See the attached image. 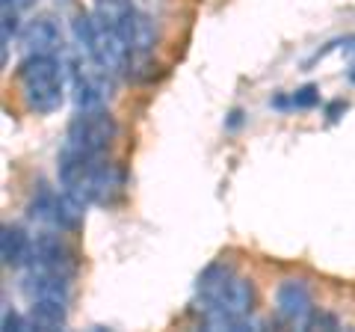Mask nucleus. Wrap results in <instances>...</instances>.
<instances>
[{
	"instance_id": "4468645a",
	"label": "nucleus",
	"mask_w": 355,
	"mask_h": 332,
	"mask_svg": "<svg viewBox=\"0 0 355 332\" xmlns=\"http://www.w3.org/2000/svg\"><path fill=\"white\" fill-rule=\"evenodd\" d=\"M133 13L130 0H95V15L110 27H119Z\"/></svg>"
},
{
	"instance_id": "ddd939ff",
	"label": "nucleus",
	"mask_w": 355,
	"mask_h": 332,
	"mask_svg": "<svg viewBox=\"0 0 355 332\" xmlns=\"http://www.w3.org/2000/svg\"><path fill=\"white\" fill-rule=\"evenodd\" d=\"M86 199L74 196L69 190L57 193V205H53V219L51 223L57 226L60 231H77L83 226V217H86Z\"/></svg>"
},
{
	"instance_id": "a211bd4d",
	"label": "nucleus",
	"mask_w": 355,
	"mask_h": 332,
	"mask_svg": "<svg viewBox=\"0 0 355 332\" xmlns=\"http://www.w3.org/2000/svg\"><path fill=\"white\" fill-rule=\"evenodd\" d=\"M338 45H340V51L347 53V57H355V33H352V36H347V39H340Z\"/></svg>"
},
{
	"instance_id": "39448f33",
	"label": "nucleus",
	"mask_w": 355,
	"mask_h": 332,
	"mask_svg": "<svg viewBox=\"0 0 355 332\" xmlns=\"http://www.w3.org/2000/svg\"><path fill=\"white\" fill-rule=\"evenodd\" d=\"M33 267H42V270H51V273H60V276H71L77 273V258L71 247L65 243L60 235H51V231H42L33 240Z\"/></svg>"
},
{
	"instance_id": "423d86ee",
	"label": "nucleus",
	"mask_w": 355,
	"mask_h": 332,
	"mask_svg": "<svg viewBox=\"0 0 355 332\" xmlns=\"http://www.w3.org/2000/svg\"><path fill=\"white\" fill-rule=\"evenodd\" d=\"M21 45L30 53H42V57H57V51H62V27L53 15H36L27 21V27L21 30Z\"/></svg>"
},
{
	"instance_id": "dca6fc26",
	"label": "nucleus",
	"mask_w": 355,
	"mask_h": 332,
	"mask_svg": "<svg viewBox=\"0 0 355 332\" xmlns=\"http://www.w3.org/2000/svg\"><path fill=\"white\" fill-rule=\"evenodd\" d=\"M15 30H18V9L3 6V60H6V48H9V39L15 36Z\"/></svg>"
},
{
	"instance_id": "412c9836",
	"label": "nucleus",
	"mask_w": 355,
	"mask_h": 332,
	"mask_svg": "<svg viewBox=\"0 0 355 332\" xmlns=\"http://www.w3.org/2000/svg\"><path fill=\"white\" fill-rule=\"evenodd\" d=\"M347 81H349V83H355V65H352V69L347 72Z\"/></svg>"
},
{
	"instance_id": "2eb2a0df",
	"label": "nucleus",
	"mask_w": 355,
	"mask_h": 332,
	"mask_svg": "<svg viewBox=\"0 0 355 332\" xmlns=\"http://www.w3.org/2000/svg\"><path fill=\"white\" fill-rule=\"evenodd\" d=\"M317 104H320V90L314 83H305V86H299L296 92L287 95V107H296V110H311Z\"/></svg>"
},
{
	"instance_id": "f03ea898",
	"label": "nucleus",
	"mask_w": 355,
	"mask_h": 332,
	"mask_svg": "<svg viewBox=\"0 0 355 332\" xmlns=\"http://www.w3.org/2000/svg\"><path fill=\"white\" fill-rule=\"evenodd\" d=\"M18 92L30 113H36V116L57 113L62 107V98H65V81H62L60 60L30 53V57L18 65Z\"/></svg>"
},
{
	"instance_id": "6ab92c4d",
	"label": "nucleus",
	"mask_w": 355,
	"mask_h": 332,
	"mask_svg": "<svg viewBox=\"0 0 355 332\" xmlns=\"http://www.w3.org/2000/svg\"><path fill=\"white\" fill-rule=\"evenodd\" d=\"M340 110H347V104H343V101L331 104V107H329V119H338V113H340Z\"/></svg>"
},
{
	"instance_id": "9d476101",
	"label": "nucleus",
	"mask_w": 355,
	"mask_h": 332,
	"mask_svg": "<svg viewBox=\"0 0 355 332\" xmlns=\"http://www.w3.org/2000/svg\"><path fill=\"white\" fill-rule=\"evenodd\" d=\"M119 36L128 42V48L133 53H151L154 51V42H157V27H154V21L146 15V13H133L121 21L116 27Z\"/></svg>"
},
{
	"instance_id": "f3484780",
	"label": "nucleus",
	"mask_w": 355,
	"mask_h": 332,
	"mask_svg": "<svg viewBox=\"0 0 355 332\" xmlns=\"http://www.w3.org/2000/svg\"><path fill=\"white\" fill-rule=\"evenodd\" d=\"M308 329H317V326H329V329H338V320L331 317V315H326V312H314L308 317V324H305Z\"/></svg>"
},
{
	"instance_id": "0eeeda50",
	"label": "nucleus",
	"mask_w": 355,
	"mask_h": 332,
	"mask_svg": "<svg viewBox=\"0 0 355 332\" xmlns=\"http://www.w3.org/2000/svg\"><path fill=\"white\" fill-rule=\"evenodd\" d=\"M275 312L287 324H308L314 315V303H311V291L302 279H284L275 291Z\"/></svg>"
},
{
	"instance_id": "f8f14e48",
	"label": "nucleus",
	"mask_w": 355,
	"mask_h": 332,
	"mask_svg": "<svg viewBox=\"0 0 355 332\" xmlns=\"http://www.w3.org/2000/svg\"><path fill=\"white\" fill-rule=\"evenodd\" d=\"M65 320H69V303H57V300H30V312H27V326H30V329L53 332V329H62Z\"/></svg>"
},
{
	"instance_id": "7ed1b4c3",
	"label": "nucleus",
	"mask_w": 355,
	"mask_h": 332,
	"mask_svg": "<svg viewBox=\"0 0 355 332\" xmlns=\"http://www.w3.org/2000/svg\"><path fill=\"white\" fill-rule=\"evenodd\" d=\"M119 134V125L116 119L110 116L107 107H98V110H80L71 125H69V134H65V146L71 149H80L86 154H95V158H101V154L113 146V140Z\"/></svg>"
},
{
	"instance_id": "1a4fd4ad",
	"label": "nucleus",
	"mask_w": 355,
	"mask_h": 332,
	"mask_svg": "<svg viewBox=\"0 0 355 332\" xmlns=\"http://www.w3.org/2000/svg\"><path fill=\"white\" fill-rule=\"evenodd\" d=\"M71 279L42 267H33V273L24 282V294L30 300H57V303H69L71 300Z\"/></svg>"
},
{
	"instance_id": "aec40b11",
	"label": "nucleus",
	"mask_w": 355,
	"mask_h": 332,
	"mask_svg": "<svg viewBox=\"0 0 355 332\" xmlns=\"http://www.w3.org/2000/svg\"><path fill=\"white\" fill-rule=\"evenodd\" d=\"M3 6H12V9H24V6H30V0H3Z\"/></svg>"
},
{
	"instance_id": "9b49d317",
	"label": "nucleus",
	"mask_w": 355,
	"mask_h": 332,
	"mask_svg": "<svg viewBox=\"0 0 355 332\" xmlns=\"http://www.w3.org/2000/svg\"><path fill=\"white\" fill-rule=\"evenodd\" d=\"M0 258L6 267H24L33 264V238L21 226H3L0 231Z\"/></svg>"
},
{
	"instance_id": "f257e3e1",
	"label": "nucleus",
	"mask_w": 355,
	"mask_h": 332,
	"mask_svg": "<svg viewBox=\"0 0 355 332\" xmlns=\"http://www.w3.org/2000/svg\"><path fill=\"white\" fill-rule=\"evenodd\" d=\"M198 297L205 303V324L210 329H243L252 326L249 315L254 312L258 294L249 279H243L228 264H210L198 276Z\"/></svg>"
},
{
	"instance_id": "20e7f679",
	"label": "nucleus",
	"mask_w": 355,
	"mask_h": 332,
	"mask_svg": "<svg viewBox=\"0 0 355 332\" xmlns=\"http://www.w3.org/2000/svg\"><path fill=\"white\" fill-rule=\"evenodd\" d=\"M71 90H74V104L80 110L107 107L110 92H113V72H107L104 65H98L89 57L86 65H77L74 69Z\"/></svg>"
},
{
	"instance_id": "6e6552de",
	"label": "nucleus",
	"mask_w": 355,
	"mask_h": 332,
	"mask_svg": "<svg viewBox=\"0 0 355 332\" xmlns=\"http://www.w3.org/2000/svg\"><path fill=\"white\" fill-rule=\"evenodd\" d=\"M121 196H125V172L113 163H98L92 181H89V190H86L89 205L113 208L116 202H121Z\"/></svg>"
}]
</instances>
